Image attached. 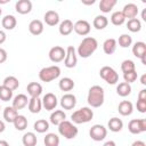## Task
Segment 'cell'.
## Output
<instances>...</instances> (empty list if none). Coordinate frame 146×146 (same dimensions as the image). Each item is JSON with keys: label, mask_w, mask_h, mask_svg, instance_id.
<instances>
[{"label": "cell", "mask_w": 146, "mask_h": 146, "mask_svg": "<svg viewBox=\"0 0 146 146\" xmlns=\"http://www.w3.org/2000/svg\"><path fill=\"white\" fill-rule=\"evenodd\" d=\"M58 31L62 35L66 36V35H70L72 32H73V22L71 19H64L60 24H59V27H58Z\"/></svg>", "instance_id": "cell-24"}, {"label": "cell", "mask_w": 146, "mask_h": 146, "mask_svg": "<svg viewBox=\"0 0 146 146\" xmlns=\"http://www.w3.org/2000/svg\"><path fill=\"white\" fill-rule=\"evenodd\" d=\"M1 25L5 30H14L17 25V19L13 15H6L1 21Z\"/></svg>", "instance_id": "cell-26"}, {"label": "cell", "mask_w": 146, "mask_h": 146, "mask_svg": "<svg viewBox=\"0 0 146 146\" xmlns=\"http://www.w3.org/2000/svg\"><path fill=\"white\" fill-rule=\"evenodd\" d=\"M11 98H13V91L7 87H5L3 84L0 86V99L2 102H9L11 100Z\"/></svg>", "instance_id": "cell-41"}, {"label": "cell", "mask_w": 146, "mask_h": 146, "mask_svg": "<svg viewBox=\"0 0 146 146\" xmlns=\"http://www.w3.org/2000/svg\"><path fill=\"white\" fill-rule=\"evenodd\" d=\"M43 19H44V23L47 25L55 26L59 23V15L55 10H48V11H46V14L43 16Z\"/></svg>", "instance_id": "cell-17"}, {"label": "cell", "mask_w": 146, "mask_h": 146, "mask_svg": "<svg viewBox=\"0 0 146 146\" xmlns=\"http://www.w3.org/2000/svg\"><path fill=\"white\" fill-rule=\"evenodd\" d=\"M137 110L140 112V113H145L146 112V100H137Z\"/></svg>", "instance_id": "cell-44"}, {"label": "cell", "mask_w": 146, "mask_h": 146, "mask_svg": "<svg viewBox=\"0 0 146 146\" xmlns=\"http://www.w3.org/2000/svg\"><path fill=\"white\" fill-rule=\"evenodd\" d=\"M132 54L135 57L141 59L143 57L146 56V43L143 41H137L132 46Z\"/></svg>", "instance_id": "cell-19"}, {"label": "cell", "mask_w": 146, "mask_h": 146, "mask_svg": "<svg viewBox=\"0 0 146 146\" xmlns=\"http://www.w3.org/2000/svg\"><path fill=\"white\" fill-rule=\"evenodd\" d=\"M5 129H6V125H5V122L0 120V133H1V132H3V131H5Z\"/></svg>", "instance_id": "cell-51"}, {"label": "cell", "mask_w": 146, "mask_h": 146, "mask_svg": "<svg viewBox=\"0 0 146 146\" xmlns=\"http://www.w3.org/2000/svg\"><path fill=\"white\" fill-rule=\"evenodd\" d=\"M128 130L132 135H139L146 131V119H133L128 123Z\"/></svg>", "instance_id": "cell-8"}, {"label": "cell", "mask_w": 146, "mask_h": 146, "mask_svg": "<svg viewBox=\"0 0 146 146\" xmlns=\"http://www.w3.org/2000/svg\"><path fill=\"white\" fill-rule=\"evenodd\" d=\"M0 110H1V107H0Z\"/></svg>", "instance_id": "cell-58"}, {"label": "cell", "mask_w": 146, "mask_h": 146, "mask_svg": "<svg viewBox=\"0 0 146 146\" xmlns=\"http://www.w3.org/2000/svg\"><path fill=\"white\" fill-rule=\"evenodd\" d=\"M41 102H42V107H44V110L47 111H54L58 104L57 97L52 92H47L41 99Z\"/></svg>", "instance_id": "cell-12"}, {"label": "cell", "mask_w": 146, "mask_h": 146, "mask_svg": "<svg viewBox=\"0 0 146 146\" xmlns=\"http://www.w3.org/2000/svg\"><path fill=\"white\" fill-rule=\"evenodd\" d=\"M140 83L144 84V86L146 84V74H143V75H141V78H140Z\"/></svg>", "instance_id": "cell-52"}, {"label": "cell", "mask_w": 146, "mask_h": 146, "mask_svg": "<svg viewBox=\"0 0 146 146\" xmlns=\"http://www.w3.org/2000/svg\"><path fill=\"white\" fill-rule=\"evenodd\" d=\"M58 132L60 136H63L66 139H74L78 136L79 129L76 128L75 124H73V122L71 121H63L62 123H59L58 125Z\"/></svg>", "instance_id": "cell-4"}, {"label": "cell", "mask_w": 146, "mask_h": 146, "mask_svg": "<svg viewBox=\"0 0 146 146\" xmlns=\"http://www.w3.org/2000/svg\"><path fill=\"white\" fill-rule=\"evenodd\" d=\"M116 3H117L116 0H102V1L99 2V9H100L102 13L107 14V13H110V11L113 9V7H114Z\"/></svg>", "instance_id": "cell-37"}, {"label": "cell", "mask_w": 146, "mask_h": 146, "mask_svg": "<svg viewBox=\"0 0 146 146\" xmlns=\"http://www.w3.org/2000/svg\"><path fill=\"white\" fill-rule=\"evenodd\" d=\"M127 29L132 32V33H136V32H139L141 30V22L138 19V18H132V19H128V23H127Z\"/></svg>", "instance_id": "cell-38"}, {"label": "cell", "mask_w": 146, "mask_h": 146, "mask_svg": "<svg viewBox=\"0 0 146 146\" xmlns=\"http://www.w3.org/2000/svg\"><path fill=\"white\" fill-rule=\"evenodd\" d=\"M105 100V94H104V89L100 86H92L89 91H88V97H87V102L91 107H100L104 104Z\"/></svg>", "instance_id": "cell-2"}, {"label": "cell", "mask_w": 146, "mask_h": 146, "mask_svg": "<svg viewBox=\"0 0 146 146\" xmlns=\"http://www.w3.org/2000/svg\"><path fill=\"white\" fill-rule=\"evenodd\" d=\"M103 146H116V144H115V141H113V140H107Z\"/></svg>", "instance_id": "cell-49"}, {"label": "cell", "mask_w": 146, "mask_h": 146, "mask_svg": "<svg viewBox=\"0 0 146 146\" xmlns=\"http://www.w3.org/2000/svg\"><path fill=\"white\" fill-rule=\"evenodd\" d=\"M121 13L123 14V16H124L125 19L127 18L132 19V18H136L137 15H138V7L135 3H127L123 7V9H122Z\"/></svg>", "instance_id": "cell-15"}, {"label": "cell", "mask_w": 146, "mask_h": 146, "mask_svg": "<svg viewBox=\"0 0 146 146\" xmlns=\"http://www.w3.org/2000/svg\"><path fill=\"white\" fill-rule=\"evenodd\" d=\"M66 119V114L64 111L62 110H56L55 112H52L50 114V117H49V121L50 123H52L54 125H58L59 123H62L63 121H65Z\"/></svg>", "instance_id": "cell-23"}, {"label": "cell", "mask_w": 146, "mask_h": 146, "mask_svg": "<svg viewBox=\"0 0 146 146\" xmlns=\"http://www.w3.org/2000/svg\"><path fill=\"white\" fill-rule=\"evenodd\" d=\"M116 47H117V43H116V40L113 39V38H110V39H106L103 43V50L106 55H112L115 52L116 50Z\"/></svg>", "instance_id": "cell-25"}, {"label": "cell", "mask_w": 146, "mask_h": 146, "mask_svg": "<svg viewBox=\"0 0 146 146\" xmlns=\"http://www.w3.org/2000/svg\"><path fill=\"white\" fill-rule=\"evenodd\" d=\"M117 111H119V113L121 115L128 116L133 112V105L129 100H122L117 106Z\"/></svg>", "instance_id": "cell-21"}, {"label": "cell", "mask_w": 146, "mask_h": 146, "mask_svg": "<svg viewBox=\"0 0 146 146\" xmlns=\"http://www.w3.org/2000/svg\"><path fill=\"white\" fill-rule=\"evenodd\" d=\"M13 124H14V127H15L16 130L23 131V130H25L27 128V119L24 115H19L18 114L17 117L15 119V121L13 122Z\"/></svg>", "instance_id": "cell-35"}, {"label": "cell", "mask_w": 146, "mask_h": 146, "mask_svg": "<svg viewBox=\"0 0 146 146\" xmlns=\"http://www.w3.org/2000/svg\"><path fill=\"white\" fill-rule=\"evenodd\" d=\"M59 75H60V68L57 65L43 67L39 72V79L42 82H51V81L56 80Z\"/></svg>", "instance_id": "cell-5"}, {"label": "cell", "mask_w": 146, "mask_h": 146, "mask_svg": "<svg viewBox=\"0 0 146 146\" xmlns=\"http://www.w3.org/2000/svg\"><path fill=\"white\" fill-rule=\"evenodd\" d=\"M131 90H132L131 86H130L129 83H127V82H121V83H119L117 87H116V94H117L119 96H121V97H127V96H129V95L131 94Z\"/></svg>", "instance_id": "cell-34"}, {"label": "cell", "mask_w": 146, "mask_h": 146, "mask_svg": "<svg viewBox=\"0 0 146 146\" xmlns=\"http://www.w3.org/2000/svg\"><path fill=\"white\" fill-rule=\"evenodd\" d=\"M26 91L31 97H40L42 94V86L39 82H30L26 87Z\"/></svg>", "instance_id": "cell-22"}, {"label": "cell", "mask_w": 146, "mask_h": 146, "mask_svg": "<svg viewBox=\"0 0 146 146\" xmlns=\"http://www.w3.org/2000/svg\"><path fill=\"white\" fill-rule=\"evenodd\" d=\"M131 146H146V144L143 140H136L131 144Z\"/></svg>", "instance_id": "cell-48"}, {"label": "cell", "mask_w": 146, "mask_h": 146, "mask_svg": "<svg viewBox=\"0 0 146 146\" xmlns=\"http://www.w3.org/2000/svg\"><path fill=\"white\" fill-rule=\"evenodd\" d=\"M65 51H66V55H65V58H64V65L67 68L75 67L76 64H78V56H76L75 48L73 46H68L65 49Z\"/></svg>", "instance_id": "cell-9"}, {"label": "cell", "mask_w": 146, "mask_h": 146, "mask_svg": "<svg viewBox=\"0 0 146 146\" xmlns=\"http://www.w3.org/2000/svg\"><path fill=\"white\" fill-rule=\"evenodd\" d=\"M43 30H44V26H43L42 21L40 19H33L29 24V31L33 35H40L43 32Z\"/></svg>", "instance_id": "cell-18"}, {"label": "cell", "mask_w": 146, "mask_h": 146, "mask_svg": "<svg viewBox=\"0 0 146 146\" xmlns=\"http://www.w3.org/2000/svg\"><path fill=\"white\" fill-rule=\"evenodd\" d=\"M8 2H9V0H0V5H6Z\"/></svg>", "instance_id": "cell-55"}, {"label": "cell", "mask_w": 146, "mask_h": 146, "mask_svg": "<svg viewBox=\"0 0 146 146\" xmlns=\"http://www.w3.org/2000/svg\"><path fill=\"white\" fill-rule=\"evenodd\" d=\"M27 107H29V111L33 114H36V113H40L41 108H42V102L39 97H31L29 99V104H27Z\"/></svg>", "instance_id": "cell-20"}, {"label": "cell", "mask_w": 146, "mask_h": 146, "mask_svg": "<svg viewBox=\"0 0 146 146\" xmlns=\"http://www.w3.org/2000/svg\"><path fill=\"white\" fill-rule=\"evenodd\" d=\"M2 14V10H1V7H0V15Z\"/></svg>", "instance_id": "cell-57"}, {"label": "cell", "mask_w": 146, "mask_h": 146, "mask_svg": "<svg viewBox=\"0 0 146 146\" xmlns=\"http://www.w3.org/2000/svg\"><path fill=\"white\" fill-rule=\"evenodd\" d=\"M94 117V112L90 107H81L80 110H76L71 115L72 122L75 124H82L91 121Z\"/></svg>", "instance_id": "cell-3"}, {"label": "cell", "mask_w": 146, "mask_h": 146, "mask_svg": "<svg viewBox=\"0 0 146 146\" xmlns=\"http://www.w3.org/2000/svg\"><path fill=\"white\" fill-rule=\"evenodd\" d=\"M5 87H7L8 89H10L11 91L16 90L18 87H19V81L17 78L13 76V75H9V76H6L5 80H3V83H2Z\"/></svg>", "instance_id": "cell-33"}, {"label": "cell", "mask_w": 146, "mask_h": 146, "mask_svg": "<svg viewBox=\"0 0 146 146\" xmlns=\"http://www.w3.org/2000/svg\"><path fill=\"white\" fill-rule=\"evenodd\" d=\"M137 78H138V75H137V71L135 70V71H130V72H125V73H123V79H124V82H127V83H132V82H135L136 80H137Z\"/></svg>", "instance_id": "cell-43"}, {"label": "cell", "mask_w": 146, "mask_h": 146, "mask_svg": "<svg viewBox=\"0 0 146 146\" xmlns=\"http://www.w3.org/2000/svg\"><path fill=\"white\" fill-rule=\"evenodd\" d=\"M22 143L24 146H35L38 143L36 135L34 132H26L22 137Z\"/></svg>", "instance_id": "cell-31"}, {"label": "cell", "mask_w": 146, "mask_h": 146, "mask_svg": "<svg viewBox=\"0 0 146 146\" xmlns=\"http://www.w3.org/2000/svg\"><path fill=\"white\" fill-rule=\"evenodd\" d=\"M138 99L139 100H146V89H141L138 94Z\"/></svg>", "instance_id": "cell-46"}, {"label": "cell", "mask_w": 146, "mask_h": 146, "mask_svg": "<svg viewBox=\"0 0 146 146\" xmlns=\"http://www.w3.org/2000/svg\"><path fill=\"white\" fill-rule=\"evenodd\" d=\"M18 115V111L15 110L13 106H7L3 110V119L5 121H7L8 123H13L15 121V119Z\"/></svg>", "instance_id": "cell-27"}, {"label": "cell", "mask_w": 146, "mask_h": 146, "mask_svg": "<svg viewBox=\"0 0 146 146\" xmlns=\"http://www.w3.org/2000/svg\"><path fill=\"white\" fill-rule=\"evenodd\" d=\"M0 146H9V144H8L7 140H2V139H0Z\"/></svg>", "instance_id": "cell-54"}, {"label": "cell", "mask_w": 146, "mask_h": 146, "mask_svg": "<svg viewBox=\"0 0 146 146\" xmlns=\"http://www.w3.org/2000/svg\"><path fill=\"white\" fill-rule=\"evenodd\" d=\"M89 136L95 141H102L107 136V129L102 124H94L89 130Z\"/></svg>", "instance_id": "cell-7"}, {"label": "cell", "mask_w": 146, "mask_h": 146, "mask_svg": "<svg viewBox=\"0 0 146 146\" xmlns=\"http://www.w3.org/2000/svg\"><path fill=\"white\" fill-rule=\"evenodd\" d=\"M99 75L108 84H115L119 81V74L111 66H103L100 68V71H99Z\"/></svg>", "instance_id": "cell-6"}, {"label": "cell", "mask_w": 146, "mask_h": 146, "mask_svg": "<svg viewBox=\"0 0 146 146\" xmlns=\"http://www.w3.org/2000/svg\"><path fill=\"white\" fill-rule=\"evenodd\" d=\"M141 18H143V21L146 22V8L143 9V11H141Z\"/></svg>", "instance_id": "cell-53"}, {"label": "cell", "mask_w": 146, "mask_h": 146, "mask_svg": "<svg viewBox=\"0 0 146 146\" xmlns=\"http://www.w3.org/2000/svg\"><path fill=\"white\" fill-rule=\"evenodd\" d=\"M6 39H7V35H6L5 31L0 30V44H2V43L6 41Z\"/></svg>", "instance_id": "cell-47"}, {"label": "cell", "mask_w": 146, "mask_h": 146, "mask_svg": "<svg viewBox=\"0 0 146 146\" xmlns=\"http://www.w3.org/2000/svg\"><path fill=\"white\" fill-rule=\"evenodd\" d=\"M125 22V18L123 16V14L121 11H114L112 15H111V23L115 26H120L122 24H124Z\"/></svg>", "instance_id": "cell-39"}, {"label": "cell", "mask_w": 146, "mask_h": 146, "mask_svg": "<svg viewBox=\"0 0 146 146\" xmlns=\"http://www.w3.org/2000/svg\"><path fill=\"white\" fill-rule=\"evenodd\" d=\"M65 55H66V51L63 47L60 46H55L52 47L50 50H49V59L52 62V63H59L62 60H64L65 58Z\"/></svg>", "instance_id": "cell-10"}, {"label": "cell", "mask_w": 146, "mask_h": 146, "mask_svg": "<svg viewBox=\"0 0 146 146\" xmlns=\"http://www.w3.org/2000/svg\"><path fill=\"white\" fill-rule=\"evenodd\" d=\"M15 9L21 15H26L32 10V2L30 0H18L15 3Z\"/></svg>", "instance_id": "cell-14"}, {"label": "cell", "mask_w": 146, "mask_h": 146, "mask_svg": "<svg viewBox=\"0 0 146 146\" xmlns=\"http://www.w3.org/2000/svg\"><path fill=\"white\" fill-rule=\"evenodd\" d=\"M136 70V65L131 59H125L121 63V71L123 73L125 72H130V71H135Z\"/></svg>", "instance_id": "cell-42"}, {"label": "cell", "mask_w": 146, "mask_h": 146, "mask_svg": "<svg viewBox=\"0 0 146 146\" xmlns=\"http://www.w3.org/2000/svg\"><path fill=\"white\" fill-rule=\"evenodd\" d=\"M33 129L39 132V133H44L48 131L49 129V122L44 119H40V120H36L33 124Z\"/></svg>", "instance_id": "cell-32"}, {"label": "cell", "mask_w": 146, "mask_h": 146, "mask_svg": "<svg viewBox=\"0 0 146 146\" xmlns=\"http://www.w3.org/2000/svg\"><path fill=\"white\" fill-rule=\"evenodd\" d=\"M107 127L112 132H119L123 128V122L119 117H112L107 122Z\"/></svg>", "instance_id": "cell-29"}, {"label": "cell", "mask_w": 146, "mask_h": 146, "mask_svg": "<svg viewBox=\"0 0 146 146\" xmlns=\"http://www.w3.org/2000/svg\"><path fill=\"white\" fill-rule=\"evenodd\" d=\"M98 48V42L92 36H86L78 47V55L81 58L90 57Z\"/></svg>", "instance_id": "cell-1"}, {"label": "cell", "mask_w": 146, "mask_h": 146, "mask_svg": "<svg viewBox=\"0 0 146 146\" xmlns=\"http://www.w3.org/2000/svg\"><path fill=\"white\" fill-rule=\"evenodd\" d=\"M27 104H29V98H27V96L26 95H24V94H18L17 96H15L14 97V99H13V107L15 108V110H23L25 106H27Z\"/></svg>", "instance_id": "cell-16"}, {"label": "cell", "mask_w": 146, "mask_h": 146, "mask_svg": "<svg viewBox=\"0 0 146 146\" xmlns=\"http://www.w3.org/2000/svg\"><path fill=\"white\" fill-rule=\"evenodd\" d=\"M91 30V26L89 24V22H87L86 19H80V21H76L74 24H73V31L79 34V35H88L89 32Z\"/></svg>", "instance_id": "cell-11"}, {"label": "cell", "mask_w": 146, "mask_h": 146, "mask_svg": "<svg viewBox=\"0 0 146 146\" xmlns=\"http://www.w3.org/2000/svg\"><path fill=\"white\" fill-rule=\"evenodd\" d=\"M92 25L96 30H104L107 25H108V19L106 16L104 15H98L94 18V22H92Z\"/></svg>", "instance_id": "cell-30"}, {"label": "cell", "mask_w": 146, "mask_h": 146, "mask_svg": "<svg viewBox=\"0 0 146 146\" xmlns=\"http://www.w3.org/2000/svg\"><path fill=\"white\" fill-rule=\"evenodd\" d=\"M59 104L64 110H73L76 105V97L73 94H65L62 96Z\"/></svg>", "instance_id": "cell-13"}, {"label": "cell", "mask_w": 146, "mask_h": 146, "mask_svg": "<svg viewBox=\"0 0 146 146\" xmlns=\"http://www.w3.org/2000/svg\"><path fill=\"white\" fill-rule=\"evenodd\" d=\"M81 2H82L83 5L89 6V5H94V3H95V0H89V1H87V0H81Z\"/></svg>", "instance_id": "cell-50"}, {"label": "cell", "mask_w": 146, "mask_h": 146, "mask_svg": "<svg viewBox=\"0 0 146 146\" xmlns=\"http://www.w3.org/2000/svg\"><path fill=\"white\" fill-rule=\"evenodd\" d=\"M116 43H119V46L121 48H128V47H130L132 44V38L129 34L123 33V34H121L119 36V40L116 41Z\"/></svg>", "instance_id": "cell-40"}, {"label": "cell", "mask_w": 146, "mask_h": 146, "mask_svg": "<svg viewBox=\"0 0 146 146\" xmlns=\"http://www.w3.org/2000/svg\"><path fill=\"white\" fill-rule=\"evenodd\" d=\"M74 86H75L74 81L68 76L62 78L59 80V82H58V87H59V89L62 91H71L74 88Z\"/></svg>", "instance_id": "cell-28"}, {"label": "cell", "mask_w": 146, "mask_h": 146, "mask_svg": "<svg viewBox=\"0 0 146 146\" xmlns=\"http://www.w3.org/2000/svg\"><path fill=\"white\" fill-rule=\"evenodd\" d=\"M7 57H8L7 51H6L3 48H0V64L5 63V62L7 60Z\"/></svg>", "instance_id": "cell-45"}, {"label": "cell", "mask_w": 146, "mask_h": 146, "mask_svg": "<svg viewBox=\"0 0 146 146\" xmlns=\"http://www.w3.org/2000/svg\"><path fill=\"white\" fill-rule=\"evenodd\" d=\"M43 144H44V146H58L59 145V137L56 133L49 132L44 136Z\"/></svg>", "instance_id": "cell-36"}, {"label": "cell", "mask_w": 146, "mask_h": 146, "mask_svg": "<svg viewBox=\"0 0 146 146\" xmlns=\"http://www.w3.org/2000/svg\"><path fill=\"white\" fill-rule=\"evenodd\" d=\"M140 60H141V63H143V65H146V56H145V57H143V58H141Z\"/></svg>", "instance_id": "cell-56"}]
</instances>
